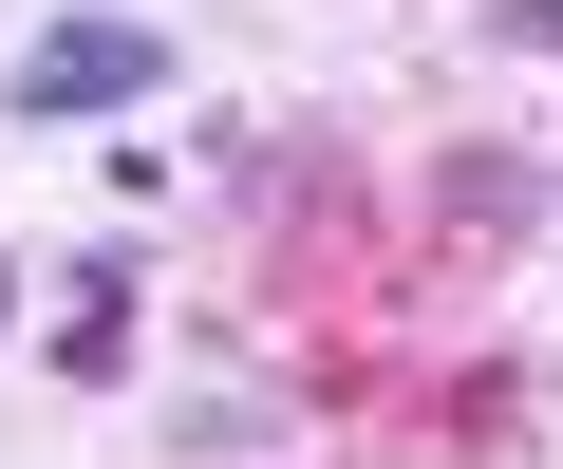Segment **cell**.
<instances>
[{
    "instance_id": "obj_1",
    "label": "cell",
    "mask_w": 563,
    "mask_h": 469,
    "mask_svg": "<svg viewBox=\"0 0 563 469\" xmlns=\"http://www.w3.org/2000/svg\"><path fill=\"white\" fill-rule=\"evenodd\" d=\"M151 94H169V20H113V0H95V20H38L20 76H0V113H20V132H95V113L132 132Z\"/></svg>"
},
{
    "instance_id": "obj_2",
    "label": "cell",
    "mask_w": 563,
    "mask_h": 469,
    "mask_svg": "<svg viewBox=\"0 0 563 469\" xmlns=\"http://www.w3.org/2000/svg\"><path fill=\"white\" fill-rule=\"evenodd\" d=\"M507 38H526V57H563V0H507Z\"/></svg>"
},
{
    "instance_id": "obj_3",
    "label": "cell",
    "mask_w": 563,
    "mask_h": 469,
    "mask_svg": "<svg viewBox=\"0 0 563 469\" xmlns=\"http://www.w3.org/2000/svg\"><path fill=\"white\" fill-rule=\"evenodd\" d=\"M0 338H20V264H0Z\"/></svg>"
}]
</instances>
